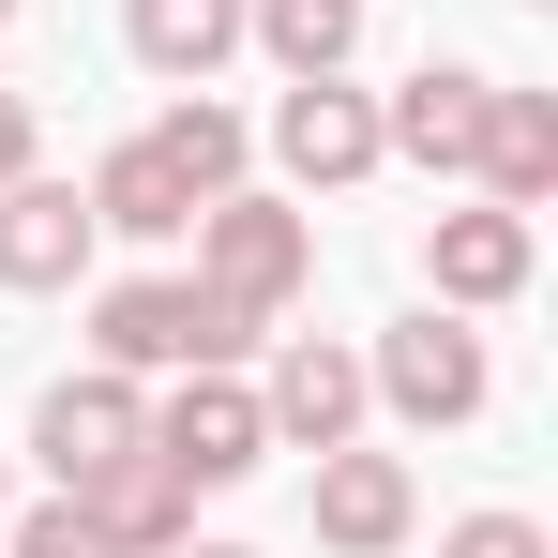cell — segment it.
I'll return each mask as SVG.
<instances>
[{
    "instance_id": "52a82bcc",
    "label": "cell",
    "mask_w": 558,
    "mask_h": 558,
    "mask_svg": "<svg viewBox=\"0 0 558 558\" xmlns=\"http://www.w3.org/2000/svg\"><path fill=\"white\" fill-rule=\"evenodd\" d=\"M363 348L348 332H272V363H257V423H272V453H332V438H363Z\"/></svg>"
},
{
    "instance_id": "277c9868",
    "label": "cell",
    "mask_w": 558,
    "mask_h": 558,
    "mask_svg": "<svg viewBox=\"0 0 558 558\" xmlns=\"http://www.w3.org/2000/svg\"><path fill=\"white\" fill-rule=\"evenodd\" d=\"M151 453L182 468L196 498L257 483V468H272V423H257V377H242V363H196V377H167V392H151Z\"/></svg>"
},
{
    "instance_id": "ba28073f",
    "label": "cell",
    "mask_w": 558,
    "mask_h": 558,
    "mask_svg": "<svg viewBox=\"0 0 558 558\" xmlns=\"http://www.w3.org/2000/svg\"><path fill=\"white\" fill-rule=\"evenodd\" d=\"M272 167H287V196L377 182V167H392V151H377V92H348V76H287V92H272Z\"/></svg>"
},
{
    "instance_id": "e0dca14e",
    "label": "cell",
    "mask_w": 558,
    "mask_h": 558,
    "mask_svg": "<svg viewBox=\"0 0 558 558\" xmlns=\"http://www.w3.org/2000/svg\"><path fill=\"white\" fill-rule=\"evenodd\" d=\"M151 151H167V167H182L196 196H227V182H242V151H257V136H242V106H211V92H182V106H167V121H151Z\"/></svg>"
},
{
    "instance_id": "603a6c76",
    "label": "cell",
    "mask_w": 558,
    "mask_h": 558,
    "mask_svg": "<svg viewBox=\"0 0 558 558\" xmlns=\"http://www.w3.org/2000/svg\"><path fill=\"white\" fill-rule=\"evenodd\" d=\"M529 15H544V0H529Z\"/></svg>"
},
{
    "instance_id": "9a60e30c",
    "label": "cell",
    "mask_w": 558,
    "mask_h": 558,
    "mask_svg": "<svg viewBox=\"0 0 558 558\" xmlns=\"http://www.w3.org/2000/svg\"><path fill=\"white\" fill-rule=\"evenodd\" d=\"M76 196H92V227H106V242H182V227H196V182L151 151V136H121V151H106Z\"/></svg>"
},
{
    "instance_id": "d6986e66",
    "label": "cell",
    "mask_w": 558,
    "mask_h": 558,
    "mask_svg": "<svg viewBox=\"0 0 558 558\" xmlns=\"http://www.w3.org/2000/svg\"><path fill=\"white\" fill-rule=\"evenodd\" d=\"M438 558H558V544L529 529V513H453V529H438Z\"/></svg>"
},
{
    "instance_id": "6da1fadb",
    "label": "cell",
    "mask_w": 558,
    "mask_h": 558,
    "mask_svg": "<svg viewBox=\"0 0 558 558\" xmlns=\"http://www.w3.org/2000/svg\"><path fill=\"white\" fill-rule=\"evenodd\" d=\"M272 332L242 317V302H211L196 272H121V287H92V363H121V377H196V363H257Z\"/></svg>"
},
{
    "instance_id": "30bf717a",
    "label": "cell",
    "mask_w": 558,
    "mask_h": 558,
    "mask_svg": "<svg viewBox=\"0 0 558 558\" xmlns=\"http://www.w3.org/2000/svg\"><path fill=\"white\" fill-rule=\"evenodd\" d=\"M92 196L76 182H46V167H15V182H0V287H15V302H61V287L92 272Z\"/></svg>"
},
{
    "instance_id": "3957f363",
    "label": "cell",
    "mask_w": 558,
    "mask_h": 558,
    "mask_svg": "<svg viewBox=\"0 0 558 558\" xmlns=\"http://www.w3.org/2000/svg\"><path fill=\"white\" fill-rule=\"evenodd\" d=\"M363 392L408 423V438H453V423H483V408H498V348L468 332L453 302H423V317H392V332L363 348Z\"/></svg>"
},
{
    "instance_id": "2e32d148",
    "label": "cell",
    "mask_w": 558,
    "mask_h": 558,
    "mask_svg": "<svg viewBox=\"0 0 558 558\" xmlns=\"http://www.w3.org/2000/svg\"><path fill=\"white\" fill-rule=\"evenodd\" d=\"M242 46H272V76H348L363 0H242Z\"/></svg>"
},
{
    "instance_id": "44dd1931",
    "label": "cell",
    "mask_w": 558,
    "mask_h": 558,
    "mask_svg": "<svg viewBox=\"0 0 558 558\" xmlns=\"http://www.w3.org/2000/svg\"><path fill=\"white\" fill-rule=\"evenodd\" d=\"M182 558H257V544H182Z\"/></svg>"
},
{
    "instance_id": "7a4b0ae2",
    "label": "cell",
    "mask_w": 558,
    "mask_h": 558,
    "mask_svg": "<svg viewBox=\"0 0 558 558\" xmlns=\"http://www.w3.org/2000/svg\"><path fill=\"white\" fill-rule=\"evenodd\" d=\"M196 287H211V302H242V317H257V332H272L287 302H302V287H317V211H302V196H257V182H227V196H196Z\"/></svg>"
},
{
    "instance_id": "7c38bea8",
    "label": "cell",
    "mask_w": 558,
    "mask_h": 558,
    "mask_svg": "<svg viewBox=\"0 0 558 558\" xmlns=\"http://www.w3.org/2000/svg\"><path fill=\"white\" fill-rule=\"evenodd\" d=\"M76 513L106 529V558H182V544H196V483L151 453V438H136L121 468H92V483H76Z\"/></svg>"
},
{
    "instance_id": "9c48e42d",
    "label": "cell",
    "mask_w": 558,
    "mask_h": 558,
    "mask_svg": "<svg viewBox=\"0 0 558 558\" xmlns=\"http://www.w3.org/2000/svg\"><path fill=\"white\" fill-rule=\"evenodd\" d=\"M302 513H317V544H332V558H392L408 529H423V483H408V453L332 438V453H317V483H302Z\"/></svg>"
},
{
    "instance_id": "ac0fdd59",
    "label": "cell",
    "mask_w": 558,
    "mask_h": 558,
    "mask_svg": "<svg viewBox=\"0 0 558 558\" xmlns=\"http://www.w3.org/2000/svg\"><path fill=\"white\" fill-rule=\"evenodd\" d=\"M0 558H106V529L46 483V498H15V513H0Z\"/></svg>"
},
{
    "instance_id": "5bb4252c",
    "label": "cell",
    "mask_w": 558,
    "mask_h": 558,
    "mask_svg": "<svg viewBox=\"0 0 558 558\" xmlns=\"http://www.w3.org/2000/svg\"><path fill=\"white\" fill-rule=\"evenodd\" d=\"M121 46H136V76L211 92V76L242 61V0H121Z\"/></svg>"
},
{
    "instance_id": "8992f818",
    "label": "cell",
    "mask_w": 558,
    "mask_h": 558,
    "mask_svg": "<svg viewBox=\"0 0 558 558\" xmlns=\"http://www.w3.org/2000/svg\"><path fill=\"white\" fill-rule=\"evenodd\" d=\"M151 438V377H121V363H76V377H46V408H31V468L76 498L92 468H121Z\"/></svg>"
},
{
    "instance_id": "cb8c5ba5",
    "label": "cell",
    "mask_w": 558,
    "mask_h": 558,
    "mask_svg": "<svg viewBox=\"0 0 558 558\" xmlns=\"http://www.w3.org/2000/svg\"><path fill=\"white\" fill-rule=\"evenodd\" d=\"M0 15H15V0H0Z\"/></svg>"
},
{
    "instance_id": "8fae6325",
    "label": "cell",
    "mask_w": 558,
    "mask_h": 558,
    "mask_svg": "<svg viewBox=\"0 0 558 558\" xmlns=\"http://www.w3.org/2000/svg\"><path fill=\"white\" fill-rule=\"evenodd\" d=\"M483 61H423L408 92H377V151L392 167H423V182H468V151H483Z\"/></svg>"
},
{
    "instance_id": "7402d4cb",
    "label": "cell",
    "mask_w": 558,
    "mask_h": 558,
    "mask_svg": "<svg viewBox=\"0 0 558 558\" xmlns=\"http://www.w3.org/2000/svg\"><path fill=\"white\" fill-rule=\"evenodd\" d=\"M0 513H15V453H0Z\"/></svg>"
},
{
    "instance_id": "5b68a950",
    "label": "cell",
    "mask_w": 558,
    "mask_h": 558,
    "mask_svg": "<svg viewBox=\"0 0 558 558\" xmlns=\"http://www.w3.org/2000/svg\"><path fill=\"white\" fill-rule=\"evenodd\" d=\"M544 272V211H498V196H468L423 227V302H453V317H498V302H529Z\"/></svg>"
},
{
    "instance_id": "ffe728a7",
    "label": "cell",
    "mask_w": 558,
    "mask_h": 558,
    "mask_svg": "<svg viewBox=\"0 0 558 558\" xmlns=\"http://www.w3.org/2000/svg\"><path fill=\"white\" fill-rule=\"evenodd\" d=\"M15 167H46V121H31V92H0V182Z\"/></svg>"
},
{
    "instance_id": "4fadbf2b",
    "label": "cell",
    "mask_w": 558,
    "mask_h": 558,
    "mask_svg": "<svg viewBox=\"0 0 558 558\" xmlns=\"http://www.w3.org/2000/svg\"><path fill=\"white\" fill-rule=\"evenodd\" d=\"M468 182L498 196V211H544L558 196V92H483V151H468Z\"/></svg>"
}]
</instances>
